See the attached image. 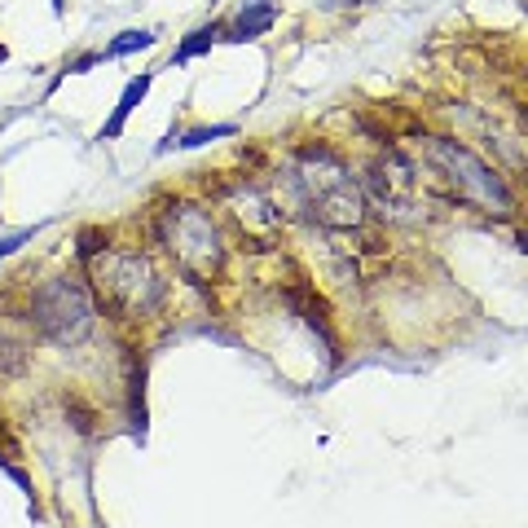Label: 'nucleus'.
<instances>
[{
  "label": "nucleus",
  "instance_id": "obj_1",
  "mask_svg": "<svg viewBox=\"0 0 528 528\" xmlns=\"http://www.w3.org/2000/svg\"><path fill=\"white\" fill-rule=\"evenodd\" d=\"M273 198L282 216H295L304 225H317L326 234H348L366 225V194L352 176V163L326 141H304L282 159L273 176Z\"/></svg>",
  "mask_w": 528,
  "mask_h": 528
},
{
  "label": "nucleus",
  "instance_id": "obj_2",
  "mask_svg": "<svg viewBox=\"0 0 528 528\" xmlns=\"http://www.w3.org/2000/svg\"><path fill=\"white\" fill-rule=\"evenodd\" d=\"M93 308L115 326H146L168 308V278L146 247H106L84 264Z\"/></svg>",
  "mask_w": 528,
  "mask_h": 528
},
{
  "label": "nucleus",
  "instance_id": "obj_3",
  "mask_svg": "<svg viewBox=\"0 0 528 528\" xmlns=\"http://www.w3.org/2000/svg\"><path fill=\"white\" fill-rule=\"evenodd\" d=\"M150 234L163 251H168L176 273H181L190 286H198V291H207V282H216L220 273H225L229 238H225L220 216L203 203V198L168 194L150 220Z\"/></svg>",
  "mask_w": 528,
  "mask_h": 528
},
{
  "label": "nucleus",
  "instance_id": "obj_4",
  "mask_svg": "<svg viewBox=\"0 0 528 528\" xmlns=\"http://www.w3.org/2000/svg\"><path fill=\"white\" fill-rule=\"evenodd\" d=\"M423 172H432V185L449 207H476L493 216H515L520 207L511 176H502V168L458 137H423Z\"/></svg>",
  "mask_w": 528,
  "mask_h": 528
},
{
  "label": "nucleus",
  "instance_id": "obj_5",
  "mask_svg": "<svg viewBox=\"0 0 528 528\" xmlns=\"http://www.w3.org/2000/svg\"><path fill=\"white\" fill-rule=\"evenodd\" d=\"M22 326L40 344H53L66 352L84 348L97 326V308H93V295H88L84 273H53V278L31 286L27 304H22Z\"/></svg>",
  "mask_w": 528,
  "mask_h": 528
},
{
  "label": "nucleus",
  "instance_id": "obj_6",
  "mask_svg": "<svg viewBox=\"0 0 528 528\" xmlns=\"http://www.w3.org/2000/svg\"><path fill=\"white\" fill-rule=\"evenodd\" d=\"M357 181L366 194V207H374L388 225H418L432 212V194L440 198V190L432 181H423V168L401 146H383L366 163V176H357Z\"/></svg>",
  "mask_w": 528,
  "mask_h": 528
},
{
  "label": "nucleus",
  "instance_id": "obj_7",
  "mask_svg": "<svg viewBox=\"0 0 528 528\" xmlns=\"http://www.w3.org/2000/svg\"><path fill=\"white\" fill-rule=\"evenodd\" d=\"M216 203L225 207V220L238 229V242L242 251H269L273 242L282 238V207L278 198H273V190L264 181H256V176H234V181H225L216 190Z\"/></svg>",
  "mask_w": 528,
  "mask_h": 528
},
{
  "label": "nucleus",
  "instance_id": "obj_8",
  "mask_svg": "<svg viewBox=\"0 0 528 528\" xmlns=\"http://www.w3.org/2000/svg\"><path fill=\"white\" fill-rule=\"evenodd\" d=\"M278 14H282V9L273 5V0H247V5L238 9V18L225 22V36H220V40H229V44H251V40L269 36L273 22H278Z\"/></svg>",
  "mask_w": 528,
  "mask_h": 528
},
{
  "label": "nucleus",
  "instance_id": "obj_9",
  "mask_svg": "<svg viewBox=\"0 0 528 528\" xmlns=\"http://www.w3.org/2000/svg\"><path fill=\"white\" fill-rule=\"evenodd\" d=\"M150 84H154V75H150V71L132 75V80L124 84V93H119L115 110H110V119H106L102 128H97V141H115V137H124V128H128V115L141 106V97L150 93Z\"/></svg>",
  "mask_w": 528,
  "mask_h": 528
},
{
  "label": "nucleus",
  "instance_id": "obj_10",
  "mask_svg": "<svg viewBox=\"0 0 528 528\" xmlns=\"http://www.w3.org/2000/svg\"><path fill=\"white\" fill-rule=\"evenodd\" d=\"M27 366H31V335H22L9 317H0V379H18V374H27Z\"/></svg>",
  "mask_w": 528,
  "mask_h": 528
},
{
  "label": "nucleus",
  "instance_id": "obj_11",
  "mask_svg": "<svg viewBox=\"0 0 528 528\" xmlns=\"http://www.w3.org/2000/svg\"><path fill=\"white\" fill-rule=\"evenodd\" d=\"M220 36H225V22H203V27H194L190 36H185L181 44L172 49V66H185L194 58H207V53L220 44Z\"/></svg>",
  "mask_w": 528,
  "mask_h": 528
},
{
  "label": "nucleus",
  "instance_id": "obj_12",
  "mask_svg": "<svg viewBox=\"0 0 528 528\" xmlns=\"http://www.w3.org/2000/svg\"><path fill=\"white\" fill-rule=\"evenodd\" d=\"M238 137V124H194V128H176L159 150H198L207 141H229Z\"/></svg>",
  "mask_w": 528,
  "mask_h": 528
},
{
  "label": "nucleus",
  "instance_id": "obj_13",
  "mask_svg": "<svg viewBox=\"0 0 528 528\" xmlns=\"http://www.w3.org/2000/svg\"><path fill=\"white\" fill-rule=\"evenodd\" d=\"M154 44H159V36H154L150 27H128L97 53H102V62H115V58H132V53H146V49H154Z\"/></svg>",
  "mask_w": 528,
  "mask_h": 528
},
{
  "label": "nucleus",
  "instance_id": "obj_14",
  "mask_svg": "<svg viewBox=\"0 0 528 528\" xmlns=\"http://www.w3.org/2000/svg\"><path fill=\"white\" fill-rule=\"evenodd\" d=\"M146 361H132V374H128V423L132 432L146 440Z\"/></svg>",
  "mask_w": 528,
  "mask_h": 528
},
{
  "label": "nucleus",
  "instance_id": "obj_15",
  "mask_svg": "<svg viewBox=\"0 0 528 528\" xmlns=\"http://www.w3.org/2000/svg\"><path fill=\"white\" fill-rule=\"evenodd\" d=\"M110 247V229L106 225H84L80 234H75V260H80V269L88 260H97L102 251Z\"/></svg>",
  "mask_w": 528,
  "mask_h": 528
},
{
  "label": "nucleus",
  "instance_id": "obj_16",
  "mask_svg": "<svg viewBox=\"0 0 528 528\" xmlns=\"http://www.w3.org/2000/svg\"><path fill=\"white\" fill-rule=\"evenodd\" d=\"M36 234H40V225H22V229H14V234H5V238H0V264H5L9 256H14L18 247H27V242L36 238Z\"/></svg>",
  "mask_w": 528,
  "mask_h": 528
},
{
  "label": "nucleus",
  "instance_id": "obj_17",
  "mask_svg": "<svg viewBox=\"0 0 528 528\" xmlns=\"http://www.w3.org/2000/svg\"><path fill=\"white\" fill-rule=\"evenodd\" d=\"M97 62H102V53H80V58L66 62V71H62V75H84V71H93Z\"/></svg>",
  "mask_w": 528,
  "mask_h": 528
},
{
  "label": "nucleus",
  "instance_id": "obj_18",
  "mask_svg": "<svg viewBox=\"0 0 528 528\" xmlns=\"http://www.w3.org/2000/svg\"><path fill=\"white\" fill-rule=\"evenodd\" d=\"M53 14H66V0H53Z\"/></svg>",
  "mask_w": 528,
  "mask_h": 528
},
{
  "label": "nucleus",
  "instance_id": "obj_19",
  "mask_svg": "<svg viewBox=\"0 0 528 528\" xmlns=\"http://www.w3.org/2000/svg\"><path fill=\"white\" fill-rule=\"evenodd\" d=\"M9 62V49H5V44H0V66H5Z\"/></svg>",
  "mask_w": 528,
  "mask_h": 528
},
{
  "label": "nucleus",
  "instance_id": "obj_20",
  "mask_svg": "<svg viewBox=\"0 0 528 528\" xmlns=\"http://www.w3.org/2000/svg\"><path fill=\"white\" fill-rule=\"evenodd\" d=\"M5 458H14V454H9V445H0V462H5Z\"/></svg>",
  "mask_w": 528,
  "mask_h": 528
}]
</instances>
